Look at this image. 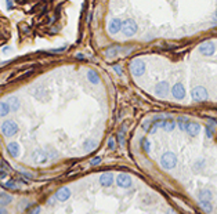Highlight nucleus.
Instances as JSON below:
<instances>
[{
	"instance_id": "5",
	"label": "nucleus",
	"mask_w": 217,
	"mask_h": 214,
	"mask_svg": "<svg viewBox=\"0 0 217 214\" xmlns=\"http://www.w3.org/2000/svg\"><path fill=\"white\" fill-rule=\"evenodd\" d=\"M191 97H192L194 101H205L207 98V91H206L205 87H198L192 88V91H191Z\"/></svg>"
},
{
	"instance_id": "13",
	"label": "nucleus",
	"mask_w": 217,
	"mask_h": 214,
	"mask_svg": "<svg viewBox=\"0 0 217 214\" xmlns=\"http://www.w3.org/2000/svg\"><path fill=\"white\" fill-rule=\"evenodd\" d=\"M7 151H8V153L12 157L19 156V145L17 142H10V144L7 145Z\"/></svg>"
},
{
	"instance_id": "7",
	"label": "nucleus",
	"mask_w": 217,
	"mask_h": 214,
	"mask_svg": "<svg viewBox=\"0 0 217 214\" xmlns=\"http://www.w3.org/2000/svg\"><path fill=\"white\" fill-rule=\"evenodd\" d=\"M116 184L120 188H130L131 187V178L129 177V174L126 173H120L116 178Z\"/></svg>"
},
{
	"instance_id": "8",
	"label": "nucleus",
	"mask_w": 217,
	"mask_h": 214,
	"mask_svg": "<svg viewBox=\"0 0 217 214\" xmlns=\"http://www.w3.org/2000/svg\"><path fill=\"white\" fill-rule=\"evenodd\" d=\"M199 53H201L202 55H206V57L213 55V54H214V44L210 43V42L202 43L201 46H199Z\"/></svg>"
},
{
	"instance_id": "28",
	"label": "nucleus",
	"mask_w": 217,
	"mask_h": 214,
	"mask_svg": "<svg viewBox=\"0 0 217 214\" xmlns=\"http://www.w3.org/2000/svg\"><path fill=\"white\" fill-rule=\"evenodd\" d=\"M108 148H109V149H115V148H116V141H115L113 137H111V138L108 139Z\"/></svg>"
},
{
	"instance_id": "12",
	"label": "nucleus",
	"mask_w": 217,
	"mask_h": 214,
	"mask_svg": "<svg viewBox=\"0 0 217 214\" xmlns=\"http://www.w3.org/2000/svg\"><path fill=\"white\" fill-rule=\"evenodd\" d=\"M113 183V176H112L111 173H104V174H101L100 177V184L102 185V187H109L112 185Z\"/></svg>"
},
{
	"instance_id": "3",
	"label": "nucleus",
	"mask_w": 217,
	"mask_h": 214,
	"mask_svg": "<svg viewBox=\"0 0 217 214\" xmlns=\"http://www.w3.org/2000/svg\"><path fill=\"white\" fill-rule=\"evenodd\" d=\"M130 70L134 76H141L145 72V64L141 59H134L130 62Z\"/></svg>"
},
{
	"instance_id": "36",
	"label": "nucleus",
	"mask_w": 217,
	"mask_h": 214,
	"mask_svg": "<svg viewBox=\"0 0 217 214\" xmlns=\"http://www.w3.org/2000/svg\"><path fill=\"white\" fill-rule=\"evenodd\" d=\"M0 213H6V209H0Z\"/></svg>"
},
{
	"instance_id": "27",
	"label": "nucleus",
	"mask_w": 217,
	"mask_h": 214,
	"mask_svg": "<svg viewBox=\"0 0 217 214\" xmlns=\"http://www.w3.org/2000/svg\"><path fill=\"white\" fill-rule=\"evenodd\" d=\"M141 146H143V149L145 152H149V149H151V144H149V141L147 138L141 139Z\"/></svg>"
},
{
	"instance_id": "34",
	"label": "nucleus",
	"mask_w": 217,
	"mask_h": 214,
	"mask_svg": "<svg viewBox=\"0 0 217 214\" xmlns=\"http://www.w3.org/2000/svg\"><path fill=\"white\" fill-rule=\"evenodd\" d=\"M7 7H8V10H11V8H12V3H11V0H7Z\"/></svg>"
},
{
	"instance_id": "10",
	"label": "nucleus",
	"mask_w": 217,
	"mask_h": 214,
	"mask_svg": "<svg viewBox=\"0 0 217 214\" xmlns=\"http://www.w3.org/2000/svg\"><path fill=\"white\" fill-rule=\"evenodd\" d=\"M122 21L118 18H115V19H112L111 22L108 24V32L111 33V35H115V33H118L120 29H122Z\"/></svg>"
},
{
	"instance_id": "2",
	"label": "nucleus",
	"mask_w": 217,
	"mask_h": 214,
	"mask_svg": "<svg viewBox=\"0 0 217 214\" xmlns=\"http://www.w3.org/2000/svg\"><path fill=\"white\" fill-rule=\"evenodd\" d=\"M1 133H3L6 137H11V135L18 133V126H17L12 120H6V122L1 124Z\"/></svg>"
},
{
	"instance_id": "20",
	"label": "nucleus",
	"mask_w": 217,
	"mask_h": 214,
	"mask_svg": "<svg viewBox=\"0 0 217 214\" xmlns=\"http://www.w3.org/2000/svg\"><path fill=\"white\" fill-rule=\"evenodd\" d=\"M11 109H10V105H8V102H0V116H6L8 115Z\"/></svg>"
},
{
	"instance_id": "31",
	"label": "nucleus",
	"mask_w": 217,
	"mask_h": 214,
	"mask_svg": "<svg viewBox=\"0 0 217 214\" xmlns=\"http://www.w3.org/2000/svg\"><path fill=\"white\" fill-rule=\"evenodd\" d=\"M206 135H207V138H212V137H213V129H212V126L206 127Z\"/></svg>"
},
{
	"instance_id": "35",
	"label": "nucleus",
	"mask_w": 217,
	"mask_h": 214,
	"mask_svg": "<svg viewBox=\"0 0 217 214\" xmlns=\"http://www.w3.org/2000/svg\"><path fill=\"white\" fill-rule=\"evenodd\" d=\"M39 211H40V207H35L32 210V213H39Z\"/></svg>"
},
{
	"instance_id": "21",
	"label": "nucleus",
	"mask_w": 217,
	"mask_h": 214,
	"mask_svg": "<svg viewBox=\"0 0 217 214\" xmlns=\"http://www.w3.org/2000/svg\"><path fill=\"white\" fill-rule=\"evenodd\" d=\"M118 51H119L118 47H109V49H106L105 55H106V57H109V58L116 57V55H118Z\"/></svg>"
},
{
	"instance_id": "14",
	"label": "nucleus",
	"mask_w": 217,
	"mask_h": 214,
	"mask_svg": "<svg viewBox=\"0 0 217 214\" xmlns=\"http://www.w3.org/2000/svg\"><path fill=\"white\" fill-rule=\"evenodd\" d=\"M191 137H196L201 131V126L199 124H195V123H190L188 126H187V130H185Z\"/></svg>"
},
{
	"instance_id": "23",
	"label": "nucleus",
	"mask_w": 217,
	"mask_h": 214,
	"mask_svg": "<svg viewBox=\"0 0 217 214\" xmlns=\"http://www.w3.org/2000/svg\"><path fill=\"white\" fill-rule=\"evenodd\" d=\"M83 145H84V148H86L87 151H91V149L95 148V145H97V144H95V141H93V139L89 138V139L84 141V144H83Z\"/></svg>"
},
{
	"instance_id": "32",
	"label": "nucleus",
	"mask_w": 217,
	"mask_h": 214,
	"mask_svg": "<svg viewBox=\"0 0 217 214\" xmlns=\"http://www.w3.org/2000/svg\"><path fill=\"white\" fill-rule=\"evenodd\" d=\"M100 162H101V157L97 156V157H94L90 163H91V166H97V164H100Z\"/></svg>"
},
{
	"instance_id": "33",
	"label": "nucleus",
	"mask_w": 217,
	"mask_h": 214,
	"mask_svg": "<svg viewBox=\"0 0 217 214\" xmlns=\"http://www.w3.org/2000/svg\"><path fill=\"white\" fill-rule=\"evenodd\" d=\"M113 69H115V72H116L118 75H122V69H120V66H118V65H115V66H113Z\"/></svg>"
},
{
	"instance_id": "24",
	"label": "nucleus",
	"mask_w": 217,
	"mask_h": 214,
	"mask_svg": "<svg viewBox=\"0 0 217 214\" xmlns=\"http://www.w3.org/2000/svg\"><path fill=\"white\" fill-rule=\"evenodd\" d=\"M11 200H12V198L10 195H6V193L0 195V204H8Z\"/></svg>"
},
{
	"instance_id": "30",
	"label": "nucleus",
	"mask_w": 217,
	"mask_h": 214,
	"mask_svg": "<svg viewBox=\"0 0 217 214\" xmlns=\"http://www.w3.org/2000/svg\"><path fill=\"white\" fill-rule=\"evenodd\" d=\"M4 187H6V188H11V189L18 188V187H17V184L14 183V181H7V183L4 184Z\"/></svg>"
},
{
	"instance_id": "1",
	"label": "nucleus",
	"mask_w": 217,
	"mask_h": 214,
	"mask_svg": "<svg viewBox=\"0 0 217 214\" xmlns=\"http://www.w3.org/2000/svg\"><path fill=\"white\" fill-rule=\"evenodd\" d=\"M161 164L165 167V169H173L176 167V164H177V157L174 155L173 152H166L161 159Z\"/></svg>"
},
{
	"instance_id": "22",
	"label": "nucleus",
	"mask_w": 217,
	"mask_h": 214,
	"mask_svg": "<svg viewBox=\"0 0 217 214\" xmlns=\"http://www.w3.org/2000/svg\"><path fill=\"white\" fill-rule=\"evenodd\" d=\"M162 126H163V129H165L166 131H172L174 129V126H176V123H174L173 120H165Z\"/></svg>"
},
{
	"instance_id": "37",
	"label": "nucleus",
	"mask_w": 217,
	"mask_h": 214,
	"mask_svg": "<svg viewBox=\"0 0 217 214\" xmlns=\"http://www.w3.org/2000/svg\"><path fill=\"white\" fill-rule=\"evenodd\" d=\"M6 176V173H0V178H1V177H4Z\"/></svg>"
},
{
	"instance_id": "29",
	"label": "nucleus",
	"mask_w": 217,
	"mask_h": 214,
	"mask_svg": "<svg viewBox=\"0 0 217 214\" xmlns=\"http://www.w3.org/2000/svg\"><path fill=\"white\" fill-rule=\"evenodd\" d=\"M46 152H47V155H49V159H50V157H51V159H54V157H57V155H58V153H57L54 149H51V148H49Z\"/></svg>"
},
{
	"instance_id": "17",
	"label": "nucleus",
	"mask_w": 217,
	"mask_h": 214,
	"mask_svg": "<svg viewBox=\"0 0 217 214\" xmlns=\"http://www.w3.org/2000/svg\"><path fill=\"white\" fill-rule=\"evenodd\" d=\"M87 77H89V80L93 83V84L100 83V76L95 70H89V72H87Z\"/></svg>"
},
{
	"instance_id": "9",
	"label": "nucleus",
	"mask_w": 217,
	"mask_h": 214,
	"mask_svg": "<svg viewBox=\"0 0 217 214\" xmlns=\"http://www.w3.org/2000/svg\"><path fill=\"white\" fill-rule=\"evenodd\" d=\"M172 94L176 100H183L184 97H185V88L184 86L181 84V83H176L172 88Z\"/></svg>"
},
{
	"instance_id": "15",
	"label": "nucleus",
	"mask_w": 217,
	"mask_h": 214,
	"mask_svg": "<svg viewBox=\"0 0 217 214\" xmlns=\"http://www.w3.org/2000/svg\"><path fill=\"white\" fill-rule=\"evenodd\" d=\"M155 91L159 95H165L169 91V83L168 82H159L158 84H156Z\"/></svg>"
},
{
	"instance_id": "38",
	"label": "nucleus",
	"mask_w": 217,
	"mask_h": 214,
	"mask_svg": "<svg viewBox=\"0 0 217 214\" xmlns=\"http://www.w3.org/2000/svg\"><path fill=\"white\" fill-rule=\"evenodd\" d=\"M216 14H217V13H216Z\"/></svg>"
},
{
	"instance_id": "19",
	"label": "nucleus",
	"mask_w": 217,
	"mask_h": 214,
	"mask_svg": "<svg viewBox=\"0 0 217 214\" xmlns=\"http://www.w3.org/2000/svg\"><path fill=\"white\" fill-rule=\"evenodd\" d=\"M177 123H179V127H180V130H183V131H185V130H187V126L190 124V123H188V119H187L185 116H180V118L177 119Z\"/></svg>"
},
{
	"instance_id": "18",
	"label": "nucleus",
	"mask_w": 217,
	"mask_h": 214,
	"mask_svg": "<svg viewBox=\"0 0 217 214\" xmlns=\"http://www.w3.org/2000/svg\"><path fill=\"white\" fill-rule=\"evenodd\" d=\"M212 199V192L209 189H202L199 192V200H210Z\"/></svg>"
},
{
	"instance_id": "26",
	"label": "nucleus",
	"mask_w": 217,
	"mask_h": 214,
	"mask_svg": "<svg viewBox=\"0 0 217 214\" xmlns=\"http://www.w3.org/2000/svg\"><path fill=\"white\" fill-rule=\"evenodd\" d=\"M201 206L205 211H212V204H210V200H201Z\"/></svg>"
},
{
	"instance_id": "4",
	"label": "nucleus",
	"mask_w": 217,
	"mask_h": 214,
	"mask_svg": "<svg viewBox=\"0 0 217 214\" xmlns=\"http://www.w3.org/2000/svg\"><path fill=\"white\" fill-rule=\"evenodd\" d=\"M122 31H123L124 36H133L137 32V24L133 19H126L122 25Z\"/></svg>"
},
{
	"instance_id": "11",
	"label": "nucleus",
	"mask_w": 217,
	"mask_h": 214,
	"mask_svg": "<svg viewBox=\"0 0 217 214\" xmlns=\"http://www.w3.org/2000/svg\"><path fill=\"white\" fill-rule=\"evenodd\" d=\"M69 196H71V191H69V188H67V187H64V188L58 189V191H57V193H56V198L60 202L68 200Z\"/></svg>"
},
{
	"instance_id": "16",
	"label": "nucleus",
	"mask_w": 217,
	"mask_h": 214,
	"mask_svg": "<svg viewBox=\"0 0 217 214\" xmlns=\"http://www.w3.org/2000/svg\"><path fill=\"white\" fill-rule=\"evenodd\" d=\"M7 102H8L11 111H18L19 109V100L17 97H10V98L7 100Z\"/></svg>"
},
{
	"instance_id": "6",
	"label": "nucleus",
	"mask_w": 217,
	"mask_h": 214,
	"mask_svg": "<svg viewBox=\"0 0 217 214\" xmlns=\"http://www.w3.org/2000/svg\"><path fill=\"white\" fill-rule=\"evenodd\" d=\"M32 157H33V160L39 164H44L47 162V159H49V155H47V152L43 151V149H36V151H33L32 153Z\"/></svg>"
},
{
	"instance_id": "25",
	"label": "nucleus",
	"mask_w": 217,
	"mask_h": 214,
	"mask_svg": "<svg viewBox=\"0 0 217 214\" xmlns=\"http://www.w3.org/2000/svg\"><path fill=\"white\" fill-rule=\"evenodd\" d=\"M124 131H126V127H122V130H120L118 134V141H119V145H120V146L124 145Z\"/></svg>"
}]
</instances>
